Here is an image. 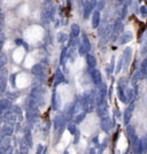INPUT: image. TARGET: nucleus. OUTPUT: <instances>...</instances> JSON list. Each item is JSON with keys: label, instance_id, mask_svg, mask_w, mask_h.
<instances>
[{"label": "nucleus", "instance_id": "cd10ccee", "mask_svg": "<svg viewBox=\"0 0 147 154\" xmlns=\"http://www.w3.org/2000/svg\"><path fill=\"white\" fill-rule=\"evenodd\" d=\"M1 46H2V41H0V48H1Z\"/></svg>", "mask_w": 147, "mask_h": 154}, {"label": "nucleus", "instance_id": "4be33fe9", "mask_svg": "<svg viewBox=\"0 0 147 154\" xmlns=\"http://www.w3.org/2000/svg\"><path fill=\"white\" fill-rule=\"evenodd\" d=\"M78 53H79L81 55H85V54H87V50L85 48L83 44H81V45H79V48H78Z\"/></svg>", "mask_w": 147, "mask_h": 154}, {"label": "nucleus", "instance_id": "6ab92c4d", "mask_svg": "<svg viewBox=\"0 0 147 154\" xmlns=\"http://www.w3.org/2000/svg\"><path fill=\"white\" fill-rule=\"evenodd\" d=\"M7 63V56L4 53H0V69H2Z\"/></svg>", "mask_w": 147, "mask_h": 154}, {"label": "nucleus", "instance_id": "a211bd4d", "mask_svg": "<svg viewBox=\"0 0 147 154\" xmlns=\"http://www.w3.org/2000/svg\"><path fill=\"white\" fill-rule=\"evenodd\" d=\"M68 58V48L67 47H64L62 50V52H61V56H60V63L61 64H63L64 63V60Z\"/></svg>", "mask_w": 147, "mask_h": 154}, {"label": "nucleus", "instance_id": "6e6552de", "mask_svg": "<svg viewBox=\"0 0 147 154\" xmlns=\"http://www.w3.org/2000/svg\"><path fill=\"white\" fill-rule=\"evenodd\" d=\"M9 106H11V101L8 99H0V114L9 109Z\"/></svg>", "mask_w": 147, "mask_h": 154}, {"label": "nucleus", "instance_id": "39448f33", "mask_svg": "<svg viewBox=\"0 0 147 154\" xmlns=\"http://www.w3.org/2000/svg\"><path fill=\"white\" fill-rule=\"evenodd\" d=\"M91 78H92V82L94 83L95 85H100L101 84V74L98 69H93L91 72Z\"/></svg>", "mask_w": 147, "mask_h": 154}, {"label": "nucleus", "instance_id": "f03ea898", "mask_svg": "<svg viewBox=\"0 0 147 154\" xmlns=\"http://www.w3.org/2000/svg\"><path fill=\"white\" fill-rule=\"evenodd\" d=\"M7 85V70L2 69L0 72V93H2Z\"/></svg>", "mask_w": 147, "mask_h": 154}, {"label": "nucleus", "instance_id": "412c9836", "mask_svg": "<svg viewBox=\"0 0 147 154\" xmlns=\"http://www.w3.org/2000/svg\"><path fill=\"white\" fill-rule=\"evenodd\" d=\"M84 117H85V114L84 113H81V114H78L76 117H75V123H81L83 120H84Z\"/></svg>", "mask_w": 147, "mask_h": 154}, {"label": "nucleus", "instance_id": "bb28decb", "mask_svg": "<svg viewBox=\"0 0 147 154\" xmlns=\"http://www.w3.org/2000/svg\"><path fill=\"white\" fill-rule=\"evenodd\" d=\"M15 44L19 45V46H21L22 44H23V40H22V39H16V40H15Z\"/></svg>", "mask_w": 147, "mask_h": 154}, {"label": "nucleus", "instance_id": "423d86ee", "mask_svg": "<svg viewBox=\"0 0 147 154\" xmlns=\"http://www.w3.org/2000/svg\"><path fill=\"white\" fill-rule=\"evenodd\" d=\"M13 56H14V61L15 62L20 63V62L22 61V59H23V56H24V51H23V48H22L21 46H19V48L14 52Z\"/></svg>", "mask_w": 147, "mask_h": 154}, {"label": "nucleus", "instance_id": "0eeeda50", "mask_svg": "<svg viewBox=\"0 0 147 154\" xmlns=\"http://www.w3.org/2000/svg\"><path fill=\"white\" fill-rule=\"evenodd\" d=\"M32 72L33 75H36L37 77L43 78V75H44V68H43L42 64H35L32 67Z\"/></svg>", "mask_w": 147, "mask_h": 154}, {"label": "nucleus", "instance_id": "9d476101", "mask_svg": "<svg viewBox=\"0 0 147 154\" xmlns=\"http://www.w3.org/2000/svg\"><path fill=\"white\" fill-rule=\"evenodd\" d=\"M100 23V13L99 10H94L93 14H92V27L97 28Z\"/></svg>", "mask_w": 147, "mask_h": 154}, {"label": "nucleus", "instance_id": "aec40b11", "mask_svg": "<svg viewBox=\"0 0 147 154\" xmlns=\"http://www.w3.org/2000/svg\"><path fill=\"white\" fill-rule=\"evenodd\" d=\"M79 27L77 25V24H73L71 25V35H73L74 37H78V35H79Z\"/></svg>", "mask_w": 147, "mask_h": 154}, {"label": "nucleus", "instance_id": "7ed1b4c3", "mask_svg": "<svg viewBox=\"0 0 147 154\" xmlns=\"http://www.w3.org/2000/svg\"><path fill=\"white\" fill-rule=\"evenodd\" d=\"M95 1L92 2V0H89V1H85L84 2V17L87 19L90 16V14L92 13V10L94 8Z\"/></svg>", "mask_w": 147, "mask_h": 154}, {"label": "nucleus", "instance_id": "9b49d317", "mask_svg": "<svg viewBox=\"0 0 147 154\" xmlns=\"http://www.w3.org/2000/svg\"><path fill=\"white\" fill-rule=\"evenodd\" d=\"M12 134H13V127H12V125L6 124L5 127H2V129H1V134H2L4 137H9Z\"/></svg>", "mask_w": 147, "mask_h": 154}, {"label": "nucleus", "instance_id": "4468645a", "mask_svg": "<svg viewBox=\"0 0 147 154\" xmlns=\"http://www.w3.org/2000/svg\"><path fill=\"white\" fill-rule=\"evenodd\" d=\"M52 103H53V108H54V109H59V106H60V97H59V94H56V93L53 94Z\"/></svg>", "mask_w": 147, "mask_h": 154}, {"label": "nucleus", "instance_id": "b1692460", "mask_svg": "<svg viewBox=\"0 0 147 154\" xmlns=\"http://www.w3.org/2000/svg\"><path fill=\"white\" fill-rule=\"evenodd\" d=\"M74 144H77L78 142H79V132L78 131H76L75 134H74Z\"/></svg>", "mask_w": 147, "mask_h": 154}, {"label": "nucleus", "instance_id": "2eb2a0df", "mask_svg": "<svg viewBox=\"0 0 147 154\" xmlns=\"http://www.w3.org/2000/svg\"><path fill=\"white\" fill-rule=\"evenodd\" d=\"M56 39H58L59 43H64V41H67L69 39V36L67 33H64V32H59L56 35Z\"/></svg>", "mask_w": 147, "mask_h": 154}, {"label": "nucleus", "instance_id": "a878e982", "mask_svg": "<svg viewBox=\"0 0 147 154\" xmlns=\"http://www.w3.org/2000/svg\"><path fill=\"white\" fill-rule=\"evenodd\" d=\"M43 148H44V146L43 145H38L37 146V153H43Z\"/></svg>", "mask_w": 147, "mask_h": 154}, {"label": "nucleus", "instance_id": "dca6fc26", "mask_svg": "<svg viewBox=\"0 0 147 154\" xmlns=\"http://www.w3.org/2000/svg\"><path fill=\"white\" fill-rule=\"evenodd\" d=\"M132 109H133V106L131 105L125 111V113H124V121H125V123H128L130 121V117H131V114H132Z\"/></svg>", "mask_w": 147, "mask_h": 154}, {"label": "nucleus", "instance_id": "f8f14e48", "mask_svg": "<svg viewBox=\"0 0 147 154\" xmlns=\"http://www.w3.org/2000/svg\"><path fill=\"white\" fill-rule=\"evenodd\" d=\"M9 146H11V138L9 137H5L4 139H2V142H1V152L4 153V152H6L8 148H9Z\"/></svg>", "mask_w": 147, "mask_h": 154}, {"label": "nucleus", "instance_id": "20e7f679", "mask_svg": "<svg viewBox=\"0 0 147 154\" xmlns=\"http://www.w3.org/2000/svg\"><path fill=\"white\" fill-rule=\"evenodd\" d=\"M112 127H113V120L110 117H108V116L102 117V120H101V128H102V130L108 131V130H110Z\"/></svg>", "mask_w": 147, "mask_h": 154}, {"label": "nucleus", "instance_id": "5701e85b", "mask_svg": "<svg viewBox=\"0 0 147 154\" xmlns=\"http://www.w3.org/2000/svg\"><path fill=\"white\" fill-rule=\"evenodd\" d=\"M68 130H69V132L71 134H74L76 131H77V129H76V125L74 123H70L69 125H68Z\"/></svg>", "mask_w": 147, "mask_h": 154}, {"label": "nucleus", "instance_id": "ddd939ff", "mask_svg": "<svg viewBox=\"0 0 147 154\" xmlns=\"http://www.w3.org/2000/svg\"><path fill=\"white\" fill-rule=\"evenodd\" d=\"M86 62L91 68H94L97 66V60H95V58L92 54H86Z\"/></svg>", "mask_w": 147, "mask_h": 154}, {"label": "nucleus", "instance_id": "393cba45", "mask_svg": "<svg viewBox=\"0 0 147 154\" xmlns=\"http://www.w3.org/2000/svg\"><path fill=\"white\" fill-rule=\"evenodd\" d=\"M104 6H105V2H104L102 0H100V1L98 2V8H99V10L102 9V8H104Z\"/></svg>", "mask_w": 147, "mask_h": 154}, {"label": "nucleus", "instance_id": "1a4fd4ad", "mask_svg": "<svg viewBox=\"0 0 147 154\" xmlns=\"http://www.w3.org/2000/svg\"><path fill=\"white\" fill-rule=\"evenodd\" d=\"M66 82V78H64V75L62 74L61 70H56V74H55V78H54V84L55 85H59L61 83Z\"/></svg>", "mask_w": 147, "mask_h": 154}, {"label": "nucleus", "instance_id": "f257e3e1", "mask_svg": "<svg viewBox=\"0 0 147 154\" xmlns=\"http://www.w3.org/2000/svg\"><path fill=\"white\" fill-rule=\"evenodd\" d=\"M54 14H55V7L53 5H48L45 9L43 10V20L51 21L54 17Z\"/></svg>", "mask_w": 147, "mask_h": 154}, {"label": "nucleus", "instance_id": "f3484780", "mask_svg": "<svg viewBox=\"0 0 147 154\" xmlns=\"http://www.w3.org/2000/svg\"><path fill=\"white\" fill-rule=\"evenodd\" d=\"M82 44L84 45V47L87 50V52L91 50V44H90V40H89V38H87L86 35H83V40H82Z\"/></svg>", "mask_w": 147, "mask_h": 154}, {"label": "nucleus", "instance_id": "c85d7f7f", "mask_svg": "<svg viewBox=\"0 0 147 154\" xmlns=\"http://www.w3.org/2000/svg\"><path fill=\"white\" fill-rule=\"evenodd\" d=\"M45 1H46V2H50V1H51V0H45Z\"/></svg>", "mask_w": 147, "mask_h": 154}]
</instances>
